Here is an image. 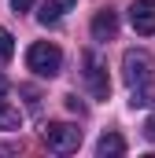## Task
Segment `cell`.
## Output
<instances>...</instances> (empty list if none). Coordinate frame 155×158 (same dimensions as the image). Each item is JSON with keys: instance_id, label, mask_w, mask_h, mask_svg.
Masks as SVG:
<instances>
[{"instance_id": "6da1fadb", "label": "cell", "mask_w": 155, "mask_h": 158, "mask_svg": "<svg viewBox=\"0 0 155 158\" xmlns=\"http://www.w3.org/2000/svg\"><path fill=\"white\" fill-rule=\"evenodd\" d=\"M122 74H126V85L133 92L137 88H155V59L144 48H129L122 55Z\"/></svg>"}, {"instance_id": "7a4b0ae2", "label": "cell", "mask_w": 155, "mask_h": 158, "mask_svg": "<svg viewBox=\"0 0 155 158\" xmlns=\"http://www.w3.org/2000/svg\"><path fill=\"white\" fill-rule=\"evenodd\" d=\"M26 66H30L37 77H55V74L63 70V52H59L55 44H48V40H37V44H30V52H26Z\"/></svg>"}, {"instance_id": "3957f363", "label": "cell", "mask_w": 155, "mask_h": 158, "mask_svg": "<svg viewBox=\"0 0 155 158\" xmlns=\"http://www.w3.org/2000/svg\"><path fill=\"white\" fill-rule=\"evenodd\" d=\"M44 143L55 155H70L81 147V129L70 121H52V125H44Z\"/></svg>"}, {"instance_id": "277c9868", "label": "cell", "mask_w": 155, "mask_h": 158, "mask_svg": "<svg viewBox=\"0 0 155 158\" xmlns=\"http://www.w3.org/2000/svg\"><path fill=\"white\" fill-rule=\"evenodd\" d=\"M85 81H89V92L96 99L111 96V81H107V70H104V63H100L96 52H85Z\"/></svg>"}, {"instance_id": "5b68a950", "label": "cell", "mask_w": 155, "mask_h": 158, "mask_svg": "<svg viewBox=\"0 0 155 158\" xmlns=\"http://www.w3.org/2000/svg\"><path fill=\"white\" fill-rule=\"evenodd\" d=\"M129 22L140 37H152L155 33V0H137L129 7Z\"/></svg>"}, {"instance_id": "8992f818", "label": "cell", "mask_w": 155, "mask_h": 158, "mask_svg": "<svg viewBox=\"0 0 155 158\" xmlns=\"http://www.w3.org/2000/svg\"><path fill=\"white\" fill-rule=\"evenodd\" d=\"M74 4H78V0H44V4H41V11H37L41 26H55L67 11H74Z\"/></svg>"}, {"instance_id": "52a82bcc", "label": "cell", "mask_w": 155, "mask_h": 158, "mask_svg": "<svg viewBox=\"0 0 155 158\" xmlns=\"http://www.w3.org/2000/svg\"><path fill=\"white\" fill-rule=\"evenodd\" d=\"M118 33V15L111 7H104V11H96V19H92V37L96 40H111Z\"/></svg>"}, {"instance_id": "ba28073f", "label": "cell", "mask_w": 155, "mask_h": 158, "mask_svg": "<svg viewBox=\"0 0 155 158\" xmlns=\"http://www.w3.org/2000/svg\"><path fill=\"white\" fill-rule=\"evenodd\" d=\"M96 155H100V158H118V155H126V140H122L118 132L100 136V143H96Z\"/></svg>"}, {"instance_id": "9c48e42d", "label": "cell", "mask_w": 155, "mask_h": 158, "mask_svg": "<svg viewBox=\"0 0 155 158\" xmlns=\"http://www.w3.org/2000/svg\"><path fill=\"white\" fill-rule=\"evenodd\" d=\"M19 125H22V114H19L15 107L0 103V129H19Z\"/></svg>"}, {"instance_id": "30bf717a", "label": "cell", "mask_w": 155, "mask_h": 158, "mask_svg": "<svg viewBox=\"0 0 155 158\" xmlns=\"http://www.w3.org/2000/svg\"><path fill=\"white\" fill-rule=\"evenodd\" d=\"M11 55H15V37L7 30H0V63H7Z\"/></svg>"}, {"instance_id": "8fae6325", "label": "cell", "mask_w": 155, "mask_h": 158, "mask_svg": "<svg viewBox=\"0 0 155 158\" xmlns=\"http://www.w3.org/2000/svg\"><path fill=\"white\" fill-rule=\"evenodd\" d=\"M33 4H37V0H11V11H15V15H26Z\"/></svg>"}, {"instance_id": "7c38bea8", "label": "cell", "mask_w": 155, "mask_h": 158, "mask_svg": "<svg viewBox=\"0 0 155 158\" xmlns=\"http://www.w3.org/2000/svg\"><path fill=\"white\" fill-rule=\"evenodd\" d=\"M67 107L78 110V114H85V103H78V96H67Z\"/></svg>"}, {"instance_id": "4fadbf2b", "label": "cell", "mask_w": 155, "mask_h": 158, "mask_svg": "<svg viewBox=\"0 0 155 158\" xmlns=\"http://www.w3.org/2000/svg\"><path fill=\"white\" fill-rule=\"evenodd\" d=\"M144 136H148V140H155V114L144 121Z\"/></svg>"}, {"instance_id": "5bb4252c", "label": "cell", "mask_w": 155, "mask_h": 158, "mask_svg": "<svg viewBox=\"0 0 155 158\" xmlns=\"http://www.w3.org/2000/svg\"><path fill=\"white\" fill-rule=\"evenodd\" d=\"M4 96H7V77L0 74V99H4Z\"/></svg>"}, {"instance_id": "9a60e30c", "label": "cell", "mask_w": 155, "mask_h": 158, "mask_svg": "<svg viewBox=\"0 0 155 158\" xmlns=\"http://www.w3.org/2000/svg\"><path fill=\"white\" fill-rule=\"evenodd\" d=\"M0 155H11V147H0Z\"/></svg>"}]
</instances>
